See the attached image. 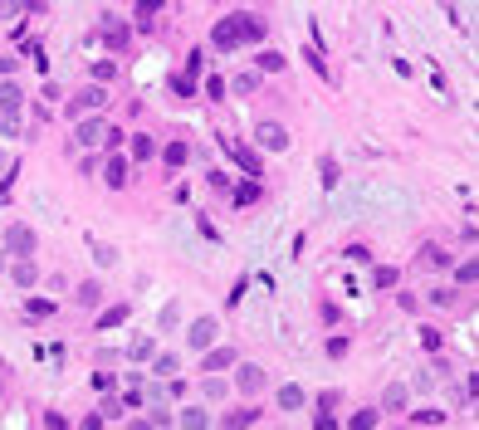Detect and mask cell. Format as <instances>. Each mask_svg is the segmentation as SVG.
<instances>
[{
    "instance_id": "6da1fadb",
    "label": "cell",
    "mask_w": 479,
    "mask_h": 430,
    "mask_svg": "<svg viewBox=\"0 0 479 430\" xmlns=\"http://www.w3.org/2000/svg\"><path fill=\"white\" fill-rule=\"evenodd\" d=\"M264 25L259 15H225V20H216V30H210V44H216V54H235V49H245V44H259L264 39Z\"/></svg>"
},
{
    "instance_id": "7a4b0ae2",
    "label": "cell",
    "mask_w": 479,
    "mask_h": 430,
    "mask_svg": "<svg viewBox=\"0 0 479 430\" xmlns=\"http://www.w3.org/2000/svg\"><path fill=\"white\" fill-rule=\"evenodd\" d=\"M103 103H108V88H103V83H88V88H79V93L64 103V118H83V113H98Z\"/></svg>"
},
{
    "instance_id": "3957f363",
    "label": "cell",
    "mask_w": 479,
    "mask_h": 430,
    "mask_svg": "<svg viewBox=\"0 0 479 430\" xmlns=\"http://www.w3.org/2000/svg\"><path fill=\"white\" fill-rule=\"evenodd\" d=\"M20 83H0V127H6V132H20Z\"/></svg>"
},
{
    "instance_id": "277c9868",
    "label": "cell",
    "mask_w": 479,
    "mask_h": 430,
    "mask_svg": "<svg viewBox=\"0 0 479 430\" xmlns=\"http://www.w3.org/2000/svg\"><path fill=\"white\" fill-rule=\"evenodd\" d=\"M289 142H294V132L284 123H259L254 127V147H264V152H289Z\"/></svg>"
},
{
    "instance_id": "5b68a950",
    "label": "cell",
    "mask_w": 479,
    "mask_h": 430,
    "mask_svg": "<svg viewBox=\"0 0 479 430\" xmlns=\"http://www.w3.org/2000/svg\"><path fill=\"white\" fill-rule=\"evenodd\" d=\"M235 387H240L245 396H259L264 387H269V376H264V367H254V362H245V367L235 371Z\"/></svg>"
},
{
    "instance_id": "8992f818",
    "label": "cell",
    "mask_w": 479,
    "mask_h": 430,
    "mask_svg": "<svg viewBox=\"0 0 479 430\" xmlns=\"http://www.w3.org/2000/svg\"><path fill=\"white\" fill-rule=\"evenodd\" d=\"M10 279H15V289H34V284H39L34 254H15V264H10Z\"/></svg>"
},
{
    "instance_id": "52a82bcc",
    "label": "cell",
    "mask_w": 479,
    "mask_h": 430,
    "mask_svg": "<svg viewBox=\"0 0 479 430\" xmlns=\"http://www.w3.org/2000/svg\"><path fill=\"white\" fill-rule=\"evenodd\" d=\"M221 142H225V152H230V156L240 161V167H245L249 176H264V161H259V152H249V147H240L235 137H221Z\"/></svg>"
},
{
    "instance_id": "ba28073f",
    "label": "cell",
    "mask_w": 479,
    "mask_h": 430,
    "mask_svg": "<svg viewBox=\"0 0 479 430\" xmlns=\"http://www.w3.org/2000/svg\"><path fill=\"white\" fill-rule=\"evenodd\" d=\"M34 245H39V240H34L30 225H10V230H6V249H10V254H34Z\"/></svg>"
},
{
    "instance_id": "9c48e42d",
    "label": "cell",
    "mask_w": 479,
    "mask_h": 430,
    "mask_svg": "<svg viewBox=\"0 0 479 430\" xmlns=\"http://www.w3.org/2000/svg\"><path fill=\"white\" fill-rule=\"evenodd\" d=\"M128 172H132V161H128V156H108V161H103V181H108L113 191H123V186H128Z\"/></svg>"
},
{
    "instance_id": "30bf717a",
    "label": "cell",
    "mask_w": 479,
    "mask_h": 430,
    "mask_svg": "<svg viewBox=\"0 0 479 430\" xmlns=\"http://www.w3.org/2000/svg\"><path fill=\"white\" fill-rule=\"evenodd\" d=\"M186 342L205 352L210 342H216V318H196V322H191V333H186Z\"/></svg>"
},
{
    "instance_id": "8fae6325",
    "label": "cell",
    "mask_w": 479,
    "mask_h": 430,
    "mask_svg": "<svg viewBox=\"0 0 479 430\" xmlns=\"http://www.w3.org/2000/svg\"><path fill=\"white\" fill-rule=\"evenodd\" d=\"M103 137H108V123H98V118L79 123V147H103Z\"/></svg>"
},
{
    "instance_id": "7c38bea8",
    "label": "cell",
    "mask_w": 479,
    "mask_h": 430,
    "mask_svg": "<svg viewBox=\"0 0 479 430\" xmlns=\"http://www.w3.org/2000/svg\"><path fill=\"white\" fill-rule=\"evenodd\" d=\"M240 357H235V347H216V352H205V362H201V371H210V376H216V371H225V367H235Z\"/></svg>"
},
{
    "instance_id": "4fadbf2b",
    "label": "cell",
    "mask_w": 479,
    "mask_h": 430,
    "mask_svg": "<svg viewBox=\"0 0 479 430\" xmlns=\"http://www.w3.org/2000/svg\"><path fill=\"white\" fill-rule=\"evenodd\" d=\"M128 313H132L128 303H113V308H103V313H98V333H108V328H123V322H128Z\"/></svg>"
},
{
    "instance_id": "5bb4252c",
    "label": "cell",
    "mask_w": 479,
    "mask_h": 430,
    "mask_svg": "<svg viewBox=\"0 0 479 430\" xmlns=\"http://www.w3.org/2000/svg\"><path fill=\"white\" fill-rule=\"evenodd\" d=\"M132 15H137V30H152L156 25L152 15H162V0H132Z\"/></svg>"
},
{
    "instance_id": "9a60e30c",
    "label": "cell",
    "mask_w": 479,
    "mask_h": 430,
    "mask_svg": "<svg viewBox=\"0 0 479 430\" xmlns=\"http://www.w3.org/2000/svg\"><path fill=\"white\" fill-rule=\"evenodd\" d=\"M162 161H167V167L176 172V167H186V161H191V147L176 137V142H167V147H162Z\"/></svg>"
},
{
    "instance_id": "2e32d148",
    "label": "cell",
    "mask_w": 479,
    "mask_h": 430,
    "mask_svg": "<svg viewBox=\"0 0 479 430\" xmlns=\"http://www.w3.org/2000/svg\"><path fill=\"white\" fill-rule=\"evenodd\" d=\"M103 44H108V49H123V44H128V25H123V20H103Z\"/></svg>"
},
{
    "instance_id": "e0dca14e",
    "label": "cell",
    "mask_w": 479,
    "mask_h": 430,
    "mask_svg": "<svg viewBox=\"0 0 479 430\" xmlns=\"http://www.w3.org/2000/svg\"><path fill=\"white\" fill-rule=\"evenodd\" d=\"M333 406H338V396H333V391L318 396V416H313V425H318V430H328V425H333Z\"/></svg>"
},
{
    "instance_id": "ac0fdd59",
    "label": "cell",
    "mask_w": 479,
    "mask_h": 430,
    "mask_svg": "<svg viewBox=\"0 0 479 430\" xmlns=\"http://www.w3.org/2000/svg\"><path fill=\"white\" fill-rule=\"evenodd\" d=\"M152 156H156V142L137 132V137H132V147H128V161H152Z\"/></svg>"
},
{
    "instance_id": "d6986e66",
    "label": "cell",
    "mask_w": 479,
    "mask_h": 430,
    "mask_svg": "<svg viewBox=\"0 0 479 430\" xmlns=\"http://www.w3.org/2000/svg\"><path fill=\"white\" fill-rule=\"evenodd\" d=\"M396 279H401V269H391V264L371 269V289H396Z\"/></svg>"
},
{
    "instance_id": "ffe728a7",
    "label": "cell",
    "mask_w": 479,
    "mask_h": 430,
    "mask_svg": "<svg viewBox=\"0 0 479 430\" xmlns=\"http://www.w3.org/2000/svg\"><path fill=\"white\" fill-rule=\"evenodd\" d=\"M176 425H186V430H201V425H210V416H205L201 406H186V411H176Z\"/></svg>"
},
{
    "instance_id": "44dd1931",
    "label": "cell",
    "mask_w": 479,
    "mask_h": 430,
    "mask_svg": "<svg viewBox=\"0 0 479 430\" xmlns=\"http://www.w3.org/2000/svg\"><path fill=\"white\" fill-rule=\"evenodd\" d=\"M221 425H230V430H245V425H259V411L254 406H245V411H230Z\"/></svg>"
},
{
    "instance_id": "7402d4cb",
    "label": "cell",
    "mask_w": 479,
    "mask_h": 430,
    "mask_svg": "<svg viewBox=\"0 0 479 430\" xmlns=\"http://www.w3.org/2000/svg\"><path fill=\"white\" fill-rule=\"evenodd\" d=\"M420 264H425V269H450V254H445L440 245H425V249H420Z\"/></svg>"
},
{
    "instance_id": "603a6c76",
    "label": "cell",
    "mask_w": 479,
    "mask_h": 430,
    "mask_svg": "<svg viewBox=\"0 0 479 430\" xmlns=\"http://www.w3.org/2000/svg\"><path fill=\"white\" fill-rule=\"evenodd\" d=\"M152 352H156L152 338H132V342H128V357H132V362H152Z\"/></svg>"
},
{
    "instance_id": "cb8c5ba5",
    "label": "cell",
    "mask_w": 479,
    "mask_h": 430,
    "mask_svg": "<svg viewBox=\"0 0 479 430\" xmlns=\"http://www.w3.org/2000/svg\"><path fill=\"white\" fill-rule=\"evenodd\" d=\"M406 420H411V425H445L450 416H445V411H406Z\"/></svg>"
},
{
    "instance_id": "d4e9b609",
    "label": "cell",
    "mask_w": 479,
    "mask_h": 430,
    "mask_svg": "<svg viewBox=\"0 0 479 430\" xmlns=\"http://www.w3.org/2000/svg\"><path fill=\"white\" fill-rule=\"evenodd\" d=\"M79 303H83V308H93V303H103V284H98V279H88V284H79Z\"/></svg>"
},
{
    "instance_id": "484cf974",
    "label": "cell",
    "mask_w": 479,
    "mask_h": 430,
    "mask_svg": "<svg viewBox=\"0 0 479 430\" xmlns=\"http://www.w3.org/2000/svg\"><path fill=\"white\" fill-rule=\"evenodd\" d=\"M318 172H323V191H333V186H338V176H343V167H338L333 156H323V161H318Z\"/></svg>"
},
{
    "instance_id": "4316f807",
    "label": "cell",
    "mask_w": 479,
    "mask_h": 430,
    "mask_svg": "<svg viewBox=\"0 0 479 430\" xmlns=\"http://www.w3.org/2000/svg\"><path fill=\"white\" fill-rule=\"evenodd\" d=\"M284 64H289V59H284L279 49H264V54H259V69H264V74H279Z\"/></svg>"
},
{
    "instance_id": "83f0119b",
    "label": "cell",
    "mask_w": 479,
    "mask_h": 430,
    "mask_svg": "<svg viewBox=\"0 0 479 430\" xmlns=\"http://www.w3.org/2000/svg\"><path fill=\"white\" fill-rule=\"evenodd\" d=\"M279 406L284 411H298L303 406V387H279Z\"/></svg>"
},
{
    "instance_id": "f1b7e54d",
    "label": "cell",
    "mask_w": 479,
    "mask_h": 430,
    "mask_svg": "<svg viewBox=\"0 0 479 430\" xmlns=\"http://www.w3.org/2000/svg\"><path fill=\"white\" fill-rule=\"evenodd\" d=\"M382 406H387V411H401V406H406V387H401V382H391V387H387V396H382Z\"/></svg>"
},
{
    "instance_id": "f546056e",
    "label": "cell",
    "mask_w": 479,
    "mask_h": 430,
    "mask_svg": "<svg viewBox=\"0 0 479 430\" xmlns=\"http://www.w3.org/2000/svg\"><path fill=\"white\" fill-rule=\"evenodd\" d=\"M474 274H479V269H474V259H460V269H455V284H460V289H474Z\"/></svg>"
},
{
    "instance_id": "4dcf8cb0",
    "label": "cell",
    "mask_w": 479,
    "mask_h": 430,
    "mask_svg": "<svg viewBox=\"0 0 479 430\" xmlns=\"http://www.w3.org/2000/svg\"><path fill=\"white\" fill-rule=\"evenodd\" d=\"M420 347H425V352H440V347H445V333H440V328H420Z\"/></svg>"
},
{
    "instance_id": "1f68e13d",
    "label": "cell",
    "mask_w": 479,
    "mask_h": 430,
    "mask_svg": "<svg viewBox=\"0 0 479 430\" xmlns=\"http://www.w3.org/2000/svg\"><path fill=\"white\" fill-rule=\"evenodd\" d=\"M152 371H156V376H172V371H176V357H167V352H152Z\"/></svg>"
},
{
    "instance_id": "d6a6232c",
    "label": "cell",
    "mask_w": 479,
    "mask_h": 430,
    "mask_svg": "<svg viewBox=\"0 0 479 430\" xmlns=\"http://www.w3.org/2000/svg\"><path fill=\"white\" fill-rule=\"evenodd\" d=\"M25 308H30V318H49V313H54L59 303H54V298H30Z\"/></svg>"
},
{
    "instance_id": "836d02e7",
    "label": "cell",
    "mask_w": 479,
    "mask_h": 430,
    "mask_svg": "<svg viewBox=\"0 0 479 430\" xmlns=\"http://www.w3.org/2000/svg\"><path fill=\"white\" fill-rule=\"evenodd\" d=\"M347 425H352V430H371V425H382V416H377V411H357Z\"/></svg>"
},
{
    "instance_id": "e575fe53",
    "label": "cell",
    "mask_w": 479,
    "mask_h": 430,
    "mask_svg": "<svg viewBox=\"0 0 479 430\" xmlns=\"http://www.w3.org/2000/svg\"><path fill=\"white\" fill-rule=\"evenodd\" d=\"M172 93H176V98H191V93H196V74H181V79H172Z\"/></svg>"
},
{
    "instance_id": "d590c367",
    "label": "cell",
    "mask_w": 479,
    "mask_h": 430,
    "mask_svg": "<svg viewBox=\"0 0 479 430\" xmlns=\"http://www.w3.org/2000/svg\"><path fill=\"white\" fill-rule=\"evenodd\" d=\"M230 88H235V93H240V98H249V93H254V88H259V74H240V79H235V83H230Z\"/></svg>"
},
{
    "instance_id": "8d00e7d4",
    "label": "cell",
    "mask_w": 479,
    "mask_h": 430,
    "mask_svg": "<svg viewBox=\"0 0 479 430\" xmlns=\"http://www.w3.org/2000/svg\"><path fill=\"white\" fill-rule=\"evenodd\" d=\"M113 74H118V69H113V59H93V79H98V83H108Z\"/></svg>"
},
{
    "instance_id": "74e56055",
    "label": "cell",
    "mask_w": 479,
    "mask_h": 430,
    "mask_svg": "<svg viewBox=\"0 0 479 430\" xmlns=\"http://www.w3.org/2000/svg\"><path fill=\"white\" fill-rule=\"evenodd\" d=\"M235 201H240V205H249V201H259V181H245V186L235 191Z\"/></svg>"
},
{
    "instance_id": "f35d334b",
    "label": "cell",
    "mask_w": 479,
    "mask_h": 430,
    "mask_svg": "<svg viewBox=\"0 0 479 430\" xmlns=\"http://www.w3.org/2000/svg\"><path fill=\"white\" fill-rule=\"evenodd\" d=\"M205 98H216V103H221V98H225V79L210 74V79H205Z\"/></svg>"
},
{
    "instance_id": "ab89813d",
    "label": "cell",
    "mask_w": 479,
    "mask_h": 430,
    "mask_svg": "<svg viewBox=\"0 0 479 430\" xmlns=\"http://www.w3.org/2000/svg\"><path fill=\"white\" fill-rule=\"evenodd\" d=\"M347 259H352V264H371V249H367V245H347Z\"/></svg>"
},
{
    "instance_id": "60d3db41",
    "label": "cell",
    "mask_w": 479,
    "mask_h": 430,
    "mask_svg": "<svg viewBox=\"0 0 479 430\" xmlns=\"http://www.w3.org/2000/svg\"><path fill=\"white\" fill-rule=\"evenodd\" d=\"M93 391H113V371H93Z\"/></svg>"
},
{
    "instance_id": "b9f144b4",
    "label": "cell",
    "mask_w": 479,
    "mask_h": 430,
    "mask_svg": "<svg viewBox=\"0 0 479 430\" xmlns=\"http://www.w3.org/2000/svg\"><path fill=\"white\" fill-rule=\"evenodd\" d=\"M460 303V294H450V289H436V308H455Z\"/></svg>"
},
{
    "instance_id": "7bdbcfd3",
    "label": "cell",
    "mask_w": 479,
    "mask_h": 430,
    "mask_svg": "<svg viewBox=\"0 0 479 430\" xmlns=\"http://www.w3.org/2000/svg\"><path fill=\"white\" fill-rule=\"evenodd\" d=\"M0 172H6V156H0Z\"/></svg>"
}]
</instances>
